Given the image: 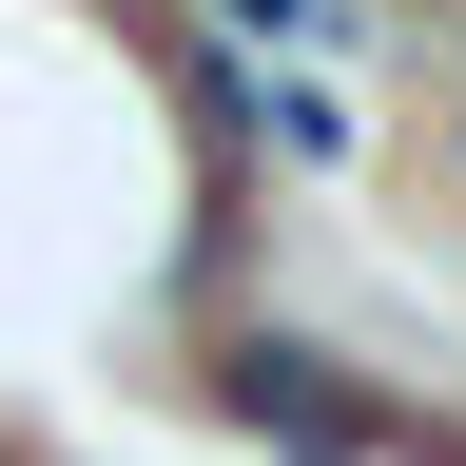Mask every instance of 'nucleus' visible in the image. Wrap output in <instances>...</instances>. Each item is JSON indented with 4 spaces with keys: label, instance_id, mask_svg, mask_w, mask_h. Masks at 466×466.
I'll list each match as a JSON object with an SVG mask.
<instances>
[{
    "label": "nucleus",
    "instance_id": "nucleus-1",
    "mask_svg": "<svg viewBox=\"0 0 466 466\" xmlns=\"http://www.w3.org/2000/svg\"><path fill=\"white\" fill-rule=\"evenodd\" d=\"M233 408H253V428H291V447H370V408L330 389V350H233Z\"/></svg>",
    "mask_w": 466,
    "mask_h": 466
},
{
    "label": "nucleus",
    "instance_id": "nucleus-2",
    "mask_svg": "<svg viewBox=\"0 0 466 466\" xmlns=\"http://www.w3.org/2000/svg\"><path fill=\"white\" fill-rule=\"evenodd\" d=\"M214 20H253V39H311V58H330V0H214Z\"/></svg>",
    "mask_w": 466,
    "mask_h": 466
},
{
    "label": "nucleus",
    "instance_id": "nucleus-3",
    "mask_svg": "<svg viewBox=\"0 0 466 466\" xmlns=\"http://www.w3.org/2000/svg\"><path fill=\"white\" fill-rule=\"evenodd\" d=\"M447 137H466V97H447Z\"/></svg>",
    "mask_w": 466,
    "mask_h": 466
}]
</instances>
